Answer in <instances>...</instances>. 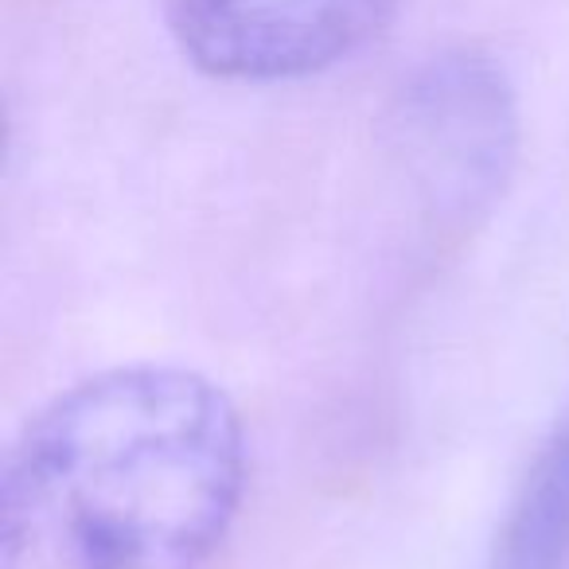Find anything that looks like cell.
<instances>
[{
    "instance_id": "1",
    "label": "cell",
    "mask_w": 569,
    "mask_h": 569,
    "mask_svg": "<svg viewBox=\"0 0 569 569\" xmlns=\"http://www.w3.org/2000/svg\"><path fill=\"white\" fill-rule=\"evenodd\" d=\"M242 491V418L207 375L113 367L51 398L9 449L4 569H199Z\"/></svg>"
},
{
    "instance_id": "2",
    "label": "cell",
    "mask_w": 569,
    "mask_h": 569,
    "mask_svg": "<svg viewBox=\"0 0 569 569\" xmlns=\"http://www.w3.org/2000/svg\"><path fill=\"white\" fill-rule=\"evenodd\" d=\"M402 0H172L183 56L211 79L289 82L356 56Z\"/></svg>"
},
{
    "instance_id": "3",
    "label": "cell",
    "mask_w": 569,
    "mask_h": 569,
    "mask_svg": "<svg viewBox=\"0 0 569 569\" xmlns=\"http://www.w3.org/2000/svg\"><path fill=\"white\" fill-rule=\"evenodd\" d=\"M515 98L480 51H449L413 74L398 102V141L437 203L465 211L496 196L515 157Z\"/></svg>"
},
{
    "instance_id": "4",
    "label": "cell",
    "mask_w": 569,
    "mask_h": 569,
    "mask_svg": "<svg viewBox=\"0 0 569 569\" xmlns=\"http://www.w3.org/2000/svg\"><path fill=\"white\" fill-rule=\"evenodd\" d=\"M569 566V406L538 449L491 546L488 569Z\"/></svg>"
}]
</instances>
